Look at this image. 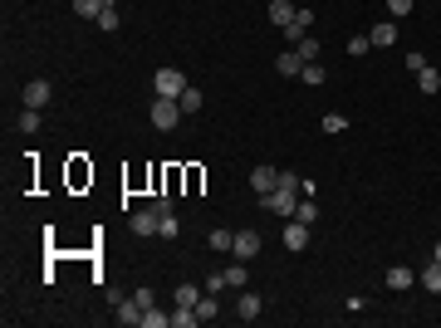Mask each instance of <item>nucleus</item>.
Returning a JSON list of instances; mask_svg holds the SVG:
<instances>
[{
    "label": "nucleus",
    "mask_w": 441,
    "mask_h": 328,
    "mask_svg": "<svg viewBox=\"0 0 441 328\" xmlns=\"http://www.w3.org/2000/svg\"><path fill=\"white\" fill-rule=\"evenodd\" d=\"M260 206H265L270 215H280V221H290V215L299 211V191H285V186H274V191H265V196H260Z\"/></svg>",
    "instance_id": "1"
},
{
    "label": "nucleus",
    "mask_w": 441,
    "mask_h": 328,
    "mask_svg": "<svg viewBox=\"0 0 441 328\" xmlns=\"http://www.w3.org/2000/svg\"><path fill=\"white\" fill-rule=\"evenodd\" d=\"M182 118H187V113H182V103H177V98H152V128L172 133Z\"/></svg>",
    "instance_id": "2"
},
{
    "label": "nucleus",
    "mask_w": 441,
    "mask_h": 328,
    "mask_svg": "<svg viewBox=\"0 0 441 328\" xmlns=\"http://www.w3.org/2000/svg\"><path fill=\"white\" fill-rule=\"evenodd\" d=\"M152 88H157V98H182L191 84H187L182 69H157V74H152Z\"/></svg>",
    "instance_id": "3"
},
{
    "label": "nucleus",
    "mask_w": 441,
    "mask_h": 328,
    "mask_svg": "<svg viewBox=\"0 0 441 328\" xmlns=\"http://www.w3.org/2000/svg\"><path fill=\"white\" fill-rule=\"evenodd\" d=\"M167 201H172V196H157L147 211H138L133 221H128V226H133V235H157V221H162V206H167Z\"/></svg>",
    "instance_id": "4"
},
{
    "label": "nucleus",
    "mask_w": 441,
    "mask_h": 328,
    "mask_svg": "<svg viewBox=\"0 0 441 328\" xmlns=\"http://www.w3.org/2000/svg\"><path fill=\"white\" fill-rule=\"evenodd\" d=\"M309 245V221H299V215H290V221H285V250H304Z\"/></svg>",
    "instance_id": "5"
},
{
    "label": "nucleus",
    "mask_w": 441,
    "mask_h": 328,
    "mask_svg": "<svg viewBox=\"0 0 441 328\" xmlns=\"http://www.w3.org/2000/svg\"><path fill=\"white\" fill-rule=\"evenodd\" d=\"M49 98H54L49 79H30L25 84V108H49Z\"/></svg>",
    "instance_id": "6"
},
{
    "label": "nucleus",
    "mask_w": 441,
    "mask_h": 328,
    "mask_svg": "<svg viewBox=\"0 0 441 328\" xmlns=\"http://www.w3.org/2000/svg\"><path fill=\"white\" fill-rule=\"evenodd\" d=\"M274 186H280V167H255V172H250V191H255V196H265V191H274Z\"/></svg>",
    "instance_id": "7"
},
{
    "label": "nucleus",
    "mask_w": 441,
    "mask_h": 328,
    "mask_svg": "<svg viewBox=\"0 0 441 328\" xmlns=\"http://www.w3.org/2000/svg\"><path fill=\"white\" fill-rule=\"evenodd\" d=\"M309 25H314V10H299V15H294V20L285 25V44L294 49V44H299V39L309 35Z\"/></svg>",
    "instance_id": "8"
},
{
    "label": "nucleus",
    "mask_w": 441,
    "mask_h": 328,
    "mask_svg": "<svg viewBox=\"0 0 441 328\" xmlns=\"http://www.w3.org/2000/svg\"><path fill=\"white\" fill-rule=\"evenodd\" d=\"M231 255H236V260H255V255H260V235H255V231H236Z\"/></svg>",
    "instance_id": "9"
},
{
    "label": "nucleus",
    "mask_w": 441,
    "mask_h": 328,
    "mask_svg": "<svg viewBox=\"0 0 441 328\" xmlns=\"http://www.w3.org/2000/svg\"><path fill=\"white\" fill-rule=\"evenodd\" d=\"M265 15H270V25H280V30H285V25L299 15V6H294V0H270V10H265Z\"/></svg>",
    "instance_id": "10"
},
{
    "label": "nucleus",
    "mask_w": 441,
    "mask_h": 328,
    "mask_svg": "<svg viewBox=\"0 0 441 328\" xmlns=\"http://www.w3.org/2000/svg\"><path fill=\"white\" fill-rule=\"evenodd\" d=\"M382 280H388V289H397V294H402V289H412V284H417V269H407V264H393Z\"/></svg>",
    "instance_id": "11"
},
{
    "label": "nucleus",
    "mask_w": 441,
    "mask_h": 328,
    "mask_svg": "<svg viewBox=\"0 0 441 328\" xmlns=\"http://www.w3.org/2000/svg\"><path fill=\"white\" fill-rule=\"evenodd\" d=\"M113 309H118V313H113L118 323H128V328H133V323H142V304H138V299H123V294H118V299H113Z\"/></svg>",
    "instance_id": "12"
},
{
    "label": "nucleus",
    "mask_w": 441,
    "mask_h": 328,
    "mask_svg": "<svg viewBox=\"0 0 441 328\" xmlns=\"http://www.w3.org/2000/svg\"><path fill=\"white\" fill-rule=\"evenodd\" d=\"M368 39H373V49H388V44H397V20H382V25H373V30H368Z\"/></svg>",
    "instance_id": "13"
},
{
    "label": "nucleus",
    "mask_w": 441,
    "mask_h": 328,
    "mask_svg": "<svg viewBox=\"0 0 441 328\" xmlns=\"http://www.w3.org/2000/svg\"><path fill=\"white\" fill-rule=\"evenodd\" d=\"M260 309H265V299H260V294H250V289H241V304H236V313L250 323V318H260Z\"/></svg>",
    "instance_id": "14"
},
{
    "label": "nucleus",
    "mask_w": 441,
    "mask_h": 328,
    "mask_svg": "<svg viewBox=\"0 0 441 328\" xmlns=\"http://www.w3.org/2000/svg\"><path fill=\"white\" fill-rule=\"evenodd\" d=\"M274 69H280L285 79H299V69H304V59H299V49H285L280 59H274Z\"/></svg>",
    "instance_id": "15"
},
{
    "label": "nucleus",
    "mask_w": 441,
    "mask_h": 328,
    "mask_svg": "<svg viewBox=\"0 0 441 328\" xmlns=\"http://www.w3.org/2000/svg\"><path fill=\"white\" fill-rule=\"evenodd\" d=\"M417 284L431 289V294H441V260H431L426 269H417Z\"/></svg>",
    "instance_id": "16"
},
{
    "label": "nucleus",
    "mask_w": 441,
    "mask_h": 328,
    "mask_svg": "<svg viewBox=\"0 0 441 328\" xmlns=\"http://www.w3.org/2000/svg\"><path fill=\"white\" fill-rule=\"evenodd\" d=\"M103 10H108V0H74V15L79 20H98Z\"/></svg>",
    "instance_id": "17"
},
{
    "label": "nucleus",
    "mask_w": 441,
    "mask_h": 328,
    "mask_svg": "<svg viewBox=\"0 0 441 328\" xmlns=\"http://www.w3.org/2000/svg\"><path fill=\"white\" fill-rule=\"evenodd\" d=\"M142 328H172V313H162L152 304V309H142Z\"/></svg>",
    "instance_id": "18"
},
{
    "label": "nucleus",
    "mask_w": 441,
    "mask_h": 328,
    "mask_svg": "<svg viewBox=\"0 0 441 328\" xmlns=\"http://www.w3.org/2000/svg\"><path fill=\"white\" fill-rule=\"evenodd\" d=\"M417 88H422V93H436V88H441V69H431V64H426V69L417 74Z\"/></svg>",
    "instance_id": "19"
},
{
    "label": "nucleus",
    "mask_w": 441,
    "mask_h": 328,
    "mask_svg": "<svg viewBox=\"0 0 441 328\" xmlns=\"http://www.w3.org/2000/svg\"><path fill=\"white\" fill-rule=\"evenodd\" d=\"M157 235H167V240L177 235V215H172V201L162 206V221H157Z\"/></svg>",
    "instance_id": "20"
},
{
    "label": "nucleus",
    "mask_w": 441,
    "mask_h": 328,
    "mask_svg": "<svg viewBox=\"0 0 441 328\" xmlns=\"http://www.w3.org/2000/svg\"><path fill=\"white\" fill-rule=\"evenodd\" d=\"M216 313H220V309H216V294H201V299H196V318H201V323H211Z\"/></svg>",
    "instance_id": "21"
},
{
    "label": "nucleus",
    "mask_w": 441,
    "mask_h": 328,
    "mask_svg": "<svg viewBox=\"0 0 441 328\" xmlns=\"http://www.w3.org/2000/svg\"><path fill=\"white\" fill-rule=\"evenodd\" d=\"M196 323H201V318H196V309H182V304L172 309V328H196Z\"/></svg>",
    "instance_id": "22"
},
{
    "label": "nucleus",
    "mask_w": 441,
    "mask_h": 328,
    "mask_svg": "<svg viewBox=\"0 0 441 328\" xmlns=\"http://www.w3.org/2000/svg\"><path fill=\"white\" fill-rule=\"evenodd\" d=\"M294 49H299V59H304V64H314V59H319V39H309V35H304Z\"/></svg>",
    "instance_id": "23"
},
{
    "label": "nucleus",
    "mask_w": 441,
    "mask_h": 328,
    "mask_svg": "<svg viewBox=\"0 0 441 328\" xmlns=\"http://www.w3.org/2000/svg\"><path fill=\"white\" fill-rule=\"evenodd\" d=\"M39 108H25V113H20V133H39Z\"/></svg>",
    "instance_id": "24"
},
{
    "label": "nucleus",
    "mask_w": 441,
    "mask_h": 328,
    "mask_svg": "<svg viewBox=\"0 0 441 328\" xmlns=\"http://www.w3.org/2000/svg\"><path fill=\"white\" fill-rule=\"evenodd\" d=\"M93 25H98V30H118V6H113V0H108V10H103Z\"/></svg>",
    "instance_id": "25"
},
{
    "label": "nucleus",
    "mask_w": 441,
    "mask_h": 328,
    "mask_svg": "<svg viewBox=\"0 0 441 328\" xmlns=\"http://www.w3.org/2000/svg\"><path fill=\"white\" fill-rule=\"evenodd\" d=\"M299 84H323V64H319V59L304 64V69H299Z\"/></svg>",
    "instance_id": "26"
},
{
    "label": "nucleus",
    "mask_w": 441,
    "mask_h": 328,
    "mask_svg": "<svg viewBox=\"0 0 441 328\" xmlns=\"http://www.w3.org/2000/svg\"><path fill=\"white\" fill-rule=\"evenodd\" d=\"M196 299H201L196 284H182V289H177V304H182V309H196Z\"/></svg>",
    "instance_id": "27"
},
{
    "label": "nucleus",
    "mask_w": 441,
    "mask_h": 328,
    "mask_svg": "<svg viewBox=\"0 0 441 328\" xmlns=\"http://www.w3.org/2000/svg\"><path fill=\"white\" fill-rule=\"evenodd\" d=\"M177 103H182V113H201V93H196V88H187Z\"/></svg>",
    "instance_id": "28"
},
{
    "label": "nucleus",
    "mask_w": 441,
    "mask_h": 328,
    "mask_svg": "<svg viewBox=\"0 0 441 328\" xmlns=\"http://www.w3.org/2000/svg\"><path fill=\"white\" fill-rule=\"evenodd\" d=\"M294 215H299V221H309V226H314V221H319V201H309V196H304Z\"/></svg>",
    "instance_id": "29"
},
{
    "label": "nucleus",
    "mask_w": 441,
    "mask_h": 328,
    "mask_svg": "<svg viewBox=\"0 0 441 328\" xmlns=\"http://www.w3.org/2000/svg\"><path fill=\"white\" fill-rule=\"evenodd\" d=\"M236 245V231H211V250H231Z\"/></svg>",
    "instance_id": "30"
},
{
    "label": "nucleus",
    "mask_w": 441,
    "mask_h": 328,
    "mask_svg": "<svg viewBox=\"0 0 441 328\" xmlns=\"http://www.w3.org/2000/svg\"><path fill=\"white\" fill-rule=\"evenodd\" d=\"M226 284H236V289H245V260H236V264L226 269Z\"/></svg>",
    "instance_id": "31"
},
{
    "label": "nucleus",
    "mask_w": 441,
    "mask_h": 328,
    "mask_svg": "<svg viewBox=\"0 0 441 328\" xmlns=\"http://www.w3.org/2000/svg\"><path fill=\"white\" fill-rule=\"evenodd\" d=\"M402 15H412V0H388V20H402Z\"/></svg>",
    "instance_id": "32"
},
{
    "label": "nucleus",
    "mask_w": 441,
    "mask_h": 328,
    "mask_svg": "<svg viewBox=\"0 0 441 328\" xmlns=\"http://www.w3.org/2000/svg\"><path fill=\"white\" fill-rule=\"evenodd\" d=\"M323 133H348V118H344V113H328V118H323Z\"/></svg>",
    "instance_id": "33"
},
{
    "label": "nucleus",
    "mask_w": 441,
    "mask_h": 328,
    "mask_svg": "<svg viewBox=\"0 0 441 328\" xmlns=\"http://www.w3.org/2000/svg\"><path fill=\"white\" fill-rule=\"evenodd\" d=\"M373 49V39L368 35H358V39H348V54H353V59H358V54H368Z\"/></svg>",
    "instance_id": "34"
},
{
    "label": "nucleus",
    "mask_w": 441,
    "mask_h": 328,
    "mask_svg": "<svg viewBox=\"0 0 441 328\" xmlns=\"http://www.w3.org/2000/svg\"><path fill=\"white\" fill-rule=\"evenodd\" d=\"M226 289V269H220V275H206V294H220Z\"/></svg>",
    "instance_id": "35"
},
{
    "label": "nucleus",
    "mask_w": 441,
    "mask_h": 328,
    "mask_svg": "<svg viewBox=\"0 0 441 328\" xmlns=\"http://www.w3.org/2000/svg\"><path fill=\"white\" fill-rule=\"evenodd\" d=\"M407 69H412V74H422V69H426V54H422V49H412V54H407Z\"/></svg>",
    "instance_id": "36"
},
{
    "label": "nucleus",
    "mask_w": 441,
    "mask_h": 328,
    "mask_svg": "<svg viewBox=\"0 0 441 328\" xmlns=\"http://www.w3.org/2000/svg\"><path fill=\"white\" fill-rule=\"evenodd\" d=\"M431 260H441V240H436V250H431Z\"/></svg>",
    "instance_id": "37"
}]
</instances>
